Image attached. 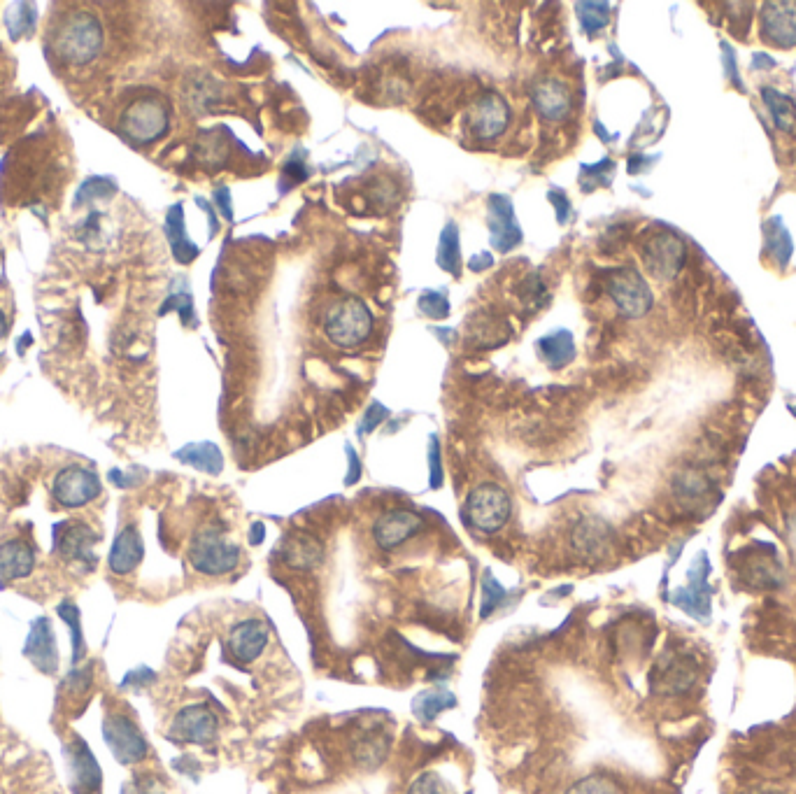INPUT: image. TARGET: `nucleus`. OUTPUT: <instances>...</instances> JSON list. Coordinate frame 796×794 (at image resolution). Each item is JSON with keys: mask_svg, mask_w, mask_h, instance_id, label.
<instances>
[{"mask_svg": "<svg viewBox=\"0 0 796 794\" xmlns=\"http://www.w3.org/2000/svg\"><path fill=\"white\" fill-rule=\"evenodd\" d=\"M103 49V26L91 12L77 10L54 28V54L68 66L91 63Z\"/></svg>", "mask_w": 796, "mask_h": 794, "instance_id": "1", "label": "nucleus"}, {"mask_svg": "<svg viewBox=\"0 0 796 794\" xmlns=\"http://www.w3.org/2000/svg\"><path fill=\"white\" fill-rule=\"evenodd\" d=\"M373 331V315L368 306L357 296L340 299L329 308L324 317V333L336 347L343 350H354L361 343H366Z\"/></svg>", "mask_w": 796, "mask_h": 794, "instance_id": "2", "label": "nucleus"}, {"mask_svg": "<svg viewBox=\"0 0 796 794\" xmlns=\"http://www.w3.org/2000/svg\"><path fill=\"white\" fill-rule=\"evenodd\" d=\"M170 112L159 96H140L126 105L119 117V131L135 145H149L168 133Z\"/></svg>", "mask_w": 796, "mask_h": 794, "instance_id": "3", "label": "nucleus"}, {"mask_svg": "<svg viewBox=\"0 0 796 794\" xmlns=\"http://www.w3.org/2000/svg\"><path fill=\"white\" fill-rule=\"evenodd\" d=\"M189 562L203 576H226L240 562V548L226 538L222 527H205L191 541Z\"/></svg>", "mask_w": 796, "mask_h": 794, "instance_id": "4", "label": "nucleus"}, {"mask_svg": "<svg viewBox=\"0 0 796 794\" xmlns=\"http://www.w3.org/2000/svg\"><path fill=\"white\" fill-rule=\"evenodd\" d=\"M510 510H513V503H510L508 492L494 482H482L466 499L468 522L485 534L499 531L510 520Z\"/></svg>", "mask_w": 796, "mask_h": 794, "instance_id": "5", "label": "nucleus"}, {"mask_svg": "<svg viewBox=\"0 0 796 794\" xmlns=\"http://www.w3.org/2000/svg\"><path fill=\"white\" fill-rule=\"evenodd\" d=\"M643 266L652 278L673 280L687 261V245L673 231L650 233L641 245Z\"/></svg>", "mask_w": 796, "mask_h": 794, "instance_id": "6", "label": "nucleus"}, {"mask_svg": "<svg viewBox=\"0 0 796 794\" xmlns=\"http://www.w3.org/2000/svg\"><path fill=\"white\" fill-rule=\"evenodd\" d=\"M606 292L617 310L629 319L645 317L655 303L648 280L636 268H617L610 273L606 278Z\"/></svg>", "mask_w": 796, "mask_h": 794, "instance_id": "7", "label": "nucleus"}, {"mask_svg": "<svg viewBox=\"0 0 796 794\" xmlns=\"http://www.w3.org/2000/svg\"><path fill=\"white\" fill-rule=\"evenodd\" d=\"M98 536L87 522L68 520L59 522L52 531L54 552L70 564H84L87 569H94L96 564V543Z\"/></svg>", "mask_w": 796, "mask_h": 794, "instance_id": "8", "label": "nucleus"}, {"mask_svg": "<svg viewBox=\"0 0 796 794\" xmlns=\"http://www.w3.org/2000/svg\"><path fill=\"white\" fill-rule=\"evenodd\" d=\"M103 739L110 753L122 764H138L147 757L149 746L140 727L124 713H110L103 722Z\"/></svg>", "mask_w": 796, "mask_h": 794, "instance_id": "9", "label": "nucleus"}, {"mask_svg": "<svg viewBox=\"0 0 796 794\" xmlns=\"http://www.w3.org/2000/svg\"><path fill=\"white\" fill-rule=\"evenodd\" d=\"M101 478L87 466H66L56 473L52 496L61 508H82L101 494Z\"/></svg>", "mask_w": 796, "mask_h": 794, "instance_id": "10", "label": "nucleus"}, {"mask_svg": "<svg viewBox=\"0 0 796 794\" xmlns=\"http://www.w3.org/2000/svg\"><path fill=\"white\" fill-rule=\"evenodd\" d=\"M708 555L699 552L687 571V585L680 587L671 594V604L682 608L694 620L708 622L710 620V590H708Z\"/></svg>", "mask_w": 796, "mask_h": 794, "instance_id": "11", "label": "nucleus"}, {"mask_svg": "<svg viewBox=\"0 0 796 794\" xmlns=\"http://www.w3.org/2000/svg\"><path fill=\"white\" fill-rule=\"evenodd\" d=\"M217 732V715L205 704L182 708L170 725V739L177 743H196V746H208L217 739Z\"/></svg>", "mask_w": 796, "mask_h": 794, "instance_id": "12", "label": "nucleus"}, {"mask_svg": "<svg viewBox=\"0 0 796 794\" xmlns=\"http://www.w3.org/2000/svg\"><path fill=\"white\" fill-rule=\"evenodd\" d=\"M24 657L45 676L59 673V643L49 618H35L24 643Z\"/></svg>", "mask_w": 796, "mask_h": 794, "instance_id": "13", "label": "nucleus"}, {"mask_svg": "<svg viewBox=\"0 0 796 794\" xmlns=\"http://www.w3.org/2000/svg\"><path fill=\"white\" fill-rule=\"evenodd\" d=\"M468 124H471L473 136L478 140L501 138L510 124L508 103L499 94H494V91H487V94H482L473 103Z\"/></svg>", "mask_w": 796, "mask_h": 794, "instance_id": "14", "label": "nucleus"}, {"mask_svg": "<svg viewBox=\"0 0 796 794\" xmlns=\"http://www.w3.org/2000/svg\"><path fill=\"white\" fill-rule=\"evenodd\" d=\"M762 24V38L773 47L794 49L796 47V3L783 0V3H764L759 12Z\"/></svg>", "mask_w": 796, "mask_h": 794, "instance_id": "15", "label": "nucleus"}, {"mask_svg": "<svg viewBox=\"0 0 796 794\" xmlns=\"http://www.w3.org/2000/svg\"><path fill=\"white\" fill-rule=\"evenodd\" d=\"M424 529L422 515H417L415 510L394 508L387 510L385 515H380L373 524V538L382 550H396L398 545L410 541L412 536L419 534Z\"/></svg>", "mask_w": 796, "mask_h": 794, "instance_id": "16", "label": "nucleus"}, {"mask_svg": "<svg viewBox=\"0 0 796 794\" xmlns=\"http://www.w3.org/2000/svg\"><path fill=\"white\" fill-rule=\"evenodd\" d=\"M531 103L545 122H564L573 110L571 91L557 77H545L533 84Z\"/></svg>", "mask_w": 796, "mask_h": 794, "instance_id": "17", "label": "nucleus"}, {"mask_svg": "<svg viewBox=\"0 0 796 794\" xmlns=\"http://www.w3.org/2000/svg\"><path fill=\"white\" fill-rule=\"evenodd\" d=\"M489 231H492V247L496 252H510L520 245L522 231L517 226L513 201L508 196L489 198Z\"/></svg>", "mask_w": 796, "mask_h": 794, "instance_id": "18", "label": "nucleus"}, {"mask_svg": "<svg viewBox=\"0 0 796 794\" xmlns=\"http://www.w3.org/2000/svg\"><path fill=\"white\" fill-rule=\"evenodd\" d=\"M68 767H70V788L75 794H91L101 788L103 774L98 767L94 753L80 736H75L68 748Z\"/></svg>", "mask_w": 796, "mask_h": 794, "instance_id": "19", "label": "nucleus"}, {"mask_svg": "<svg viewBox=\"0 0 796 794\" xmlns=\"http://www.w3.org/2000/svg\"><path fill=\"white\" fill-rule=\"evenodd\" d=\"M573 550L585 559H601L613 545V529L601 517H582L571 534Z\"/></svg>", "mask_w": 796, "mask_h": 794, "instance_id": "20", "label": "nucleus"}, {"mask_svg": "<svg viewBox=\"0 0 796 794\" xmlns=\"http://www.w3.org/2000/svg\"><path fill=\"white\" fill-rule=\"evenodd\" d=\"M35 569V550L28 541L10 538L0 543V587L28 578Z\"/></svg>", "mask_w": 796, "mask_h": 794, "instance_id": "21", "label": "nucleus"}, {"mask_svg": "<svg viewBox=\"0 0 796 794\" xmlns=\"http://www.w3.org/2000/svg\"><path fill=\"white\" fill-rule=\"evenodd\" d=\"M268 625L264 620H243L231 629L229 648L238 662H254L268 645Z\"/></svg>", "mask_w": 796, "mask_h": 794, "instance_id": "22", "label": "nucleus"}, {"mask_svg": "<svg viewBox=\"0 0 796 794\" xmlns=\"http://www.w3.org/2000/svg\"><path fill=\"white\" fill-rule=\"evenodd\" d=\"M142 557H145V543H142L140 531L129 524L119 531L115 543H112L108 566L115 576H129L131 571L138 569Z\"/></svg>", "mask_w": 796, "mask_h": 794, "instance_id": "23", "label": "nucleus"}, {"mask_svg": "<svg viewBox=\"0 0 796 794\" xmlns=\"http://www.w3.org/2000/svg\"><path fill=\"white\" fill-rule=\"evenodd\" d=\"M282 557L284 564H289L291 569L312 571L324 562V545L317 536L298 531V534L287 536L282 545Z\"/></svg>", "mask_w": 796, "mask_h": 794, "instance_id": "24", "label": "nucleus"}, {"mask_svg": "<svg viewBox=\"0 0 796 794\" xmlns=\"http://www.w3.org/2000/svg\"><path fill=\"white\" fill-rule=\"evenodd\" d=\"M696 683V669L689 659L671 657L655 673V687L662 694H685Z\"/></svg>", "mask_w": 796, "mask_h": 794, "instance_id": "25", "label": "nucleus"}, {"mask_svg": "<svg viewBox=\"0 0 796 794\" xmlns=\"http://www.w3.org/2000/svg\"><path fill=\"white\" fill-rule=\"evenodd\" d=\"M764 233V252L773 259V264L780 266V271H785L794 257V240L787 231L783 217L773 215L762 224Z\"/></svg>", "mask_w": 796, "mask_h": 794, "instance_id": "26", "label": "nucleus"}, {"mask_svg": "<svg viewBox=\"0 0 796 794\" xmlns=\"http://www.w3.org/2000/svg\"><path fill=\"white\" fill-rule=\"evenodd\" d=\"M175 459H180L182 464L194 466L196 471L210 473V476H217L224 469V457L219 452L217 445L212 443H189L184 445L182 450L175 452Z\"/></svg>", "mask_w": 796, "mask_h": 794, "instance_id": "27", "label": "nucleus"}, {"mask_svg": "<svg viewBox=\"0 0 796 794\" xmlns=\"http://www.w3.org/2000/svg\"><path fill=\"white\" fill-rule=\"evenodd\" d=\"M762 101L766 105V112L771 115V122L778 131L783 133H794L796 129V103L790 96L783 94L780 89L773 87H762Z\"/></svg>", "mask_w": 796, "mask_h": 794, "instance_id": "28", "label": "nucleus"}, {"mask_svg": "<svg viewBox=\"0 0 796 794\" xmlns=\"http://www.w3.org/2000/svg\"><path fill=\"white\" fill-rule=\"evenodd\" d=\"M540 357L545 359V364L550 368H564L575 359V343L571 331L559 329L550 333V336L540 338L538 343Z\"/></svg>", "mask_w": 796, "mask_h": 794, "instance_id": "29", "label": "nucleus"}, {"mask_svg": "<svg viewBox=\"0 0 796 794\" xmlns=\"http://www.w3.org/2000/svg\"><path fill=\"white\" fill-rule=\"evenodd\" d=\"M166 233H168L170 247H173L175 259L180 261V264H189V261H194L198 257V247L191 245L187 233H184V210L180 203L173 205L168 212Z\"/></svg>", "mask_w": 796, "mask_h": 794, "instance_id": "30", "label": "nucleus"}, {"mask_svg": "<svg viewBox=\"0 0 796 794\" xmlns=\"http://www.w3.org/2000/svg\"><path fill=\"white\" fill-rule=\"evenodd\" d=\"M56 615L66 622V627L70 629V648H73V657H70V664L73 666H82L84 657H87V641H84V632H82V615H80V608H77L75 601H61L59 606H56Z\"/></svg>", "mask_w": 796, "mask_h": 794, "instance_id": "31", "label": "nucleus"}, {"mask_svg": "<svg viewBox=\"0 0 796 794\" xmlns=\"http://www.w3.org/2000/svg\"><path fill=\"white\" fill-rule=\"evenodd\" d=\"M452 706H457V697L447 690L422 692V694H417L415 701H412V711H415L417 720H422V722L436 720V715H440Z\"/></svg>", "mask_w": 796, "mask_h": 794, "instance_id": "32", "label": "nucleus"}, {"mask_svg": "<svg viewBox=\"0 0 796 794\" xmlns=\"http://www.w3.org/2000/svg\"><path fill=\"white\" fill-rule=\"evenodd\" d=\"M710 492V482L703 473H696L694 469H687L678 473L673 478V494L678 496L680 501L685 503H696L701 501L703 496H708Z\"/></svg>", "mask_w": 796, "mask_h": 794, "instance_id": "33", "label": "nucleus"}, {"mask_svg": "<svg viewBox=\"0 0 796 794\" xmlns=\"http://www.w3.org/2000/svg\"><path fill=\"white\" fill-rule=\"evenodd\" d=\"M35 19H38V12H35V5L31 3H14L7 7L5 26L10 31V38L19 40L24 35H31L35 28Z\"/></svg>", "mask_w": 796, "mask_h": 794, "instance_id": "34", "label": "nucleus"}, {"mask_svg": "<svg viewBox=\"0 0 796 794\" xmlns=\"http://www.w3.org/2000/svg\"><path fill=\"white\" fill-rule=\"evenodd\" d=\"M438 266L445 268L447 273L452 275H459V266H461V259H459V231H457V224H447L443 236H440V243H438Z\"/></svg>", "mask_w": 796, "mask_h": 794, "instance_id": "35", "label": "nucleus"}, {"mask_svg": "<svg viewBox=\"0 0 796 794\" xmlns=\"http://www.w3.org/2000/svg\"><path fill=\"white\" fill-rule=\"evenodd\" d=\"M508 599V590L503 587L499 580H496L492 573H485V580H482V608H480V615L482 618H489L496 608L506 604Z\"/></svg>", "mask_w": 796, "mask_h": 794, "instance_id": "36", "label": "nucleus"}, {"mask_svg": "<svg viewBox=\"0 0 796 794\" xmlns=\"http://www.w3.org/2000/svg\"><path fill=\"white\" fill-rule=\"evenodd\" d=\"M580 24L587 33L601 31L610 21V5L608 3H578Z\"/></svg>", "mask_w": 796, "mask_h": 794, "instance_id": "37", "label": "nucleus"}, {"mask_svg": "<svg viewBox=\"0 0 796 794\" xmlns=\"http://www.w3.org/2000/svg\"><path fill=\"white\" fill-rule=\"evenodd\" d=\"M387 755V741L380 739V736H366L357 743L354 748V757H357L359 764H366V767H375V764L385 760Z\"/></svg>", "mask_w": 796, "mask_h": 794, "instance_id": "38", "label": "nucleus"}, {"mask_svg": "<svg viewBox=\"0 0 796 794\" xmlns=\"http://www.w3.org/2000/svg\"><path fill=\"white\" fill-rule=\"evenodd\" d=\"M115 189L117 187L115 182H112V177H89V180L80 187V191H77V203L98 201V198L110 196Z\"/></svg>", "mask_w": 796, "mask_h": 794, "instance_id": "39", "label": "nucleus"}, {"mask_svg": "<svg viewBox=\"0 0 796 794\" xmlns=\"http://www.w3.org/2000/svg\"><path fill=\"white\" fill-rule=\"evenodd\" d=\"M566 794H622V792L617 788V783H613L606 776H589L575 783Z\"/></svg>", "mask_w": 796, "mask_h": 794, "instance_id": "40", "label": "nucleus"}, {"mask_svg": "<svg viewBox=\"0 0 796 794\" xmlns=\"http://www.w3.org/2000/svg\"><path fill=\"white\" fill-rule=\"evenodd\" d=\"M419 310L429 317L443 319L450 315V303H447V296L443 292H429L419 299Z\"/></svg>", "mask_w": 796, "mask_h": 794, "instance_id": "41", "label": "nucleus"}, {"mask_svg": "<svg viewBox=\"0 0 796 794\" xmlns=\"http://www.w3.org/2000/svg\"><path fill=\"white\" fill-rule=\"evenodd\" d=\"M408 794H452L450 788H447L445 781L436 774H424L419 776L415 783L410 785Z\"/></svg>", "mask_w": 796, "mask_h": 794, "instance_id": "42", "label": "nucleus"}, {"mask_svg": "<svg viewBox=\"0 0 796 794\" xmlns=\"http://www.w3.org/2000/svg\"><path fill=\"white\" fill-rule=\"evenodd\" d=\"M212 84V80H208V84H201L198 80H194V84H191V87H187L191 94V110H201V108H208V103H212L215 101V94H212V91H217V87H210Z\"/></svg>", "mask_w": 796, "mask_h": 794, "instance_id": "43", "label": "nucleus"}, {"mask_svg": "<svg viewBox=\"0 0 796 794\" xmlns=\"http://www.w3.org/2000/svg\"><path fill=\"white\" fill-rule=\"evenodd\" d=\"M722 63H724V75H727L729 80L734 82V87L738 91H745L741 77H738V63H736L734 47H731L729 42H722Z\"/></svg>", "mask_w": 796, "mask_h": 794, "instance_id": "44", "label": "nucleus"}, {"mask_svg": "<svg viewBox=\"0 0 796 794\" xmlns=\"http://www.w3.org/2000/svg\"><path fill=\"white\" fill-rule=\"evenodd\" d=\"M387 415H389V410L385 406H380V403H373V406L366 410L364 420H361V424H359V434L361 436L371 434V431L378 427L382 420H387Z\"/></svg>", "mask_w": 796, "mask_h": 794, "instance_id": "45", "label": "nucleus"}, {"mask_svg": "<svg viewBox=\"0 0 796 794\" xmlns=\"http://www.w3.org/2000/svg\"><path fill=\"white\" fill-rule=\"evenodd\" d=\"M156 673L147 666H140V669H133L126 673V678L122 680V687H131V690H140V687H147L149 683H154Z\"/></svg>", "mask_w": 796, "mask_h": 794, "instance_id": "46", "label": "nucleus"}, {"mask_svg": "<svg viewBox=\"0 0 796 794\" xmlns=\"http://www.w3.org/2000/svg\"><path fill=\"white\" fill-rule=\"evenodd\" d=\"M431 487L436 489L443 485V471H440V455H438V441L431 438Z\"/></svg>", "mask_w": 796, "mask_h": 794, "instance_id": "47", "label": "nucleus"}, {"mask_svg": "<svg viewBox=\"0 0 796 794\" xmlns=\"http://www.w3.org/2000/svg\"><path fill=\"white\" fill-rule=\"evenodd\" d=\"M347 457H350V476H347V485H354L361 476V464L357 459V452H354L350 445H347Z\"/></svg>", "mask_w": 796, "mask_h": 794, "instance_id": "48", "label": "nucleus"}, {"mask_svg": "<svg viewBox=\"0 0 796 794\" xmlns=\"http://www.w3.org/2000/svg\"><path fill=\"white\" fill-rule=\"evenodd\" d=\"M752 68L755 70H769V68H776V59L769 56L766 52H757L752 56Z\"/></svg>", "mask_w": 796, "mask_h": 794, "instance_id": "49", "label": "nucleus"}, {"mask_svg": "<svg viewBox=\"0 0 796 794\" xmlns=\"http://www.w3.org/2000/svg\"><path fill=\"white\" fill-rule=\"evenodd\" d=\"M215 198H217L219 208H222V212H224V217L231 219L233 210H231V203H229V189H219L217 194H215Z\"/></svg>", "mask_w": 796, "mask_h": 794, "instance_id": "50", "label": "nucleus"}, {"mask_svg": "<svg viewBox=\"0 0 796 794\" xmlns=\"http://www.w3.org/2000/svg\"><path fill=\"white\" fill-rule=\"evenodd\" d=\"M261 541H264V524H261V522H257V524H254V527H252V536H250V543H252V545H259Z\"/></svg>", "mask_w": 796, "mask_h": 794, "instance_id": "51", "label": "nucleus"}, {"mask_svg": "<svg viewBox=\"0 0 796 794\" xmlns=\"http://www.w3.org/2000/svg\"><path fill=\"white\" fill-rule=\"evenodd\" d=\"M489 264H492V257H489V254H487L485 259L471 261V268H473V271H480V268H485V266H489Z\"/></svg>", "mask_w": 796, "mask_h": 794, "instance_id": "52", "label": "nucleus"}, {"mask_svg": "<svg viewBox=\"0 0 796 794\" xmlns=\"http://www.w3.org/2000/svg\"><path fill=\"white\" fill-rule=\"evenodd\" d=\"M5 333H7V319H5L3 310H0V338H3Z\"/></svg>", "mask_w": 796, "mask_h": 794, "instance_id": "53", "label": "nucleus"}, {"mask_svg": "<svg viewBox=\"0 0 796 794\" xmlns=\"http://www.w3.org/2000/svg\"><path fill=\"white\" fill-rule=\"evenodd\" d=\"M757 794H776V792H769V790H762V792H757Z\"/></svg>", "mask_w": 796, "mask_h": 794, "instance_id": "54", "label": "nucleus"}, {"mask_svg": "<svg viewBox=\"0 0 796 794\" xmlns=\"http://www.w3.org/2000/svg\"><path fill=\"white\" fill-rule=\"evenodd\" d=\"M790 410H792V413H794V417H796V406H792Z\"/></svg>", "mask_w": 796, "mask_h": 794, "instance_id": "55", "label": "nucleus"}]
</instances>
